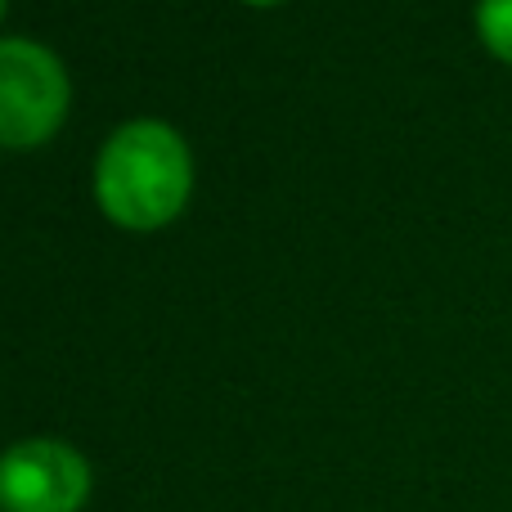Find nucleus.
Here are the masks:
<instances>
[{
    "mask_svg": "<svg viewBox=\"0 0 512 512\" xmlns=\"http://www.w3.org/2000/svg\"><path fill=\"white\" fill-rule=\"evenodd\" d=\"M189 149L162 122H126L108 135L95 167V198L108 221L126 230H158L189 198Z\"/></svg>",
    "mask_w": 512,
    "mask_h": 512,
    "instance_id": "f257e3e1",
    "label": "nucleus"
},
{
    "mask_svg": "<svg viewBox=\"0 0 512 512\" xmlns=\"http://www.w3.org/2000/svg\"><path fill=\"white\" fill-rule=\"evenodd\" d=\"M68 113L63 63L36 41H0V144L32 149L59 131Z\"/></svg>",
    "mask_w": 512,
    "mask_h": 512,
    "instance_id": "f03ea898",
    "label": "nucleus"
},
{
    "mask_svg": "<svg viewBox=\"0 0 512 512\" xmlns=\"http://www.w3.org/2000/svg\"><path fill=\"white\" fill-rule=\"evenodd\" d=\"M90 495V468L63 441H23L0 454L5 512H77Z\"/></svg>",
    "mask_w": 512,
    "mask_h": 512,
    "instance_id": "7ed1b4c3",
    "label": "nucleus"
},
{
    "mask_svg": "<svg viewBox=\"0 0 512 512\" xmlns=\"http://www.w3.org/2000/svg\"><path fill=\"white\" fill-rule=\"evenodd\" d=\"M477 32H481V41H486V50L512 68V0H481Z\"/></svg>",
    "mask_w": 512,
    "mask_h": 512,
    "instance_id": "20e7f679",
    "label": "nucleus"
},
{
    "mask_svg": "<svg viewBox=\"0 0 512 512\" xmlns=\"http://www.w3.org/2000/svg\"><path fill=\"white\" fill-rule=\"evenodd\" d=\"M248 5H279V0H248Z\"/></svg>",
    "mask_w": 512,
    "mask_h": 512,
    "instance_id": "39448f33",
    "label": "nucleus"
},
{
    "mask_svg": "<svg viewBox=\"0 0 512 512\" xmlns=\"http://www.w3.org/2000/svg\"><path fill=\"white\" fill-rule=\"evenodd\" d=\"M0 14H5V0H0Z\"/></svg>",
    "mask_w": 512,
    "mask_h": 512,
    "instance_id": "423d86ee",
    "label": "nucleus"
}]
</instances>
